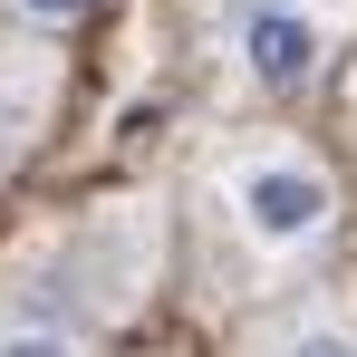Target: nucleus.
I'll use <instances>...</instances> for the list:
<instances>
[{
    "label": "nucleus",
    "instance_id": "423d86ee",
    "mask_svg": "<svg viewBox=\"0 0 357 357\" xmlns=\"http://www.w3.org/2000/svg\"><path fill=\"white\" fill-rule=\"evenodd\" d=\"M10 10H20L29 29H77V20H87L97 0H10Z\"/></svg>",
    "mask_w": 357,
    "mask_h": 357
},
{
    "label": "nucleus",
    "instance_id": "7ed1b4c3",
    "mask_svg": "<svg viewBox=\"0 0 357 357\" xmlns=\"http://www.w3.org/2000/svg\"><path fill=\"white\" fill-rule=\"evenodd\" d=\"M251 357H357V299H309V309H280Z\"/></svg>",
    "mask_w": 357,
    "mask_h": 357
},
{
    "label": "nucleus",
    "instance_id": "f03ea898",
    "mask_svg": "<svg viewBox=\"0 0 357 357\" xmlns=\"http://www.w3.org/2000/svg\"><path fill=\"white\" fill-rule=\"evenodd\" d=\"M213 29H222L232 68L261 87V97H309V87L328 77V59H338L328 0H222Z\"/></svg>",
    "mask_w": 357,
    "mask_h": 357
},
{
    "label": "nucleus",
    "instance_id": "f257e3e1",
    "mask_svg": "<svg viewBox=\"0 0 357 357\" xmlns=\"http://www.w3.org/2000/svg\"><path fill=\"white\" fill-rule=\"evenodd\" d=\"M213 213L251 261H319L338 241V174L299 135H241L213 155Z\"/></svg>",
    "mask_w": 357,
    "mask_h": 357
},
{
    "label": "nucleus",
    "instance_id": "39448f33",
    "mask_svg": "<svg viewBox=\"0 0 357 357\" xmlns=\"http://www.w3.org/2000/svg\"><path fill=\"white\" fill-rule=\"evenodd\" d=\"M0 357H97V348H87V328L68 309L20 299V309H0Z\"/></svg>",
    "mask_w": 357,
    "mask_h": 357
},
{
    "label": "nucleus",
    "instance_id": "20e7f679",
    "mask_svg": "<svg viewBox=\"0 0 357 357\" xmlns=\"http://www.w3.org/2000/svg\"><path fill=\"white\" fill-rule=\"evenodd\" d=\"M49 97H59V68L29 59V68H0V183L29 165L39 126H49Z\"/></svg>",
    "mask_w": 357,
    "mask_h": 357
}]
</instances>
